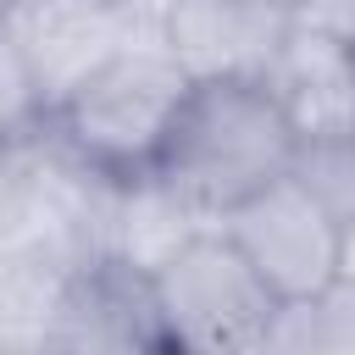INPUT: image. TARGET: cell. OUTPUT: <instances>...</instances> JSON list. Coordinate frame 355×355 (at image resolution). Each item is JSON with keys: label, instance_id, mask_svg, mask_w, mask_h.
I'll use <instances>...</instances> for the list:
<instances>
[{"label": "cell", "instance_id": "cell-1", "mask_svg": "<svg viewBox=\"0 0 355 355\" xmlns=\"http://www.w3.org/2000/svg\"><path fill=\"white\" fill-rule=\"evenodd\" d=\"M294 150L300 133L266 78H189L150 178L200 222H216L227 205L283 178Z\"/></svg>", "mask_w": 355, "mask_h": 355}, {"label": "cell", "instance_id": "cell-2", "mask_svg": "<svg viewBox=\"0 0 355 355\" xmlns=\"http://www.w3.org/2000/svg\"><path fill=\"white\" fill-rule=\"evenodd\" d=\"M183 94H189V72L166 50V39L150 28L128 39L116 55H105L89 78H78L44 111V133L89 178L133 183V178H150Z\"/></svg>", "mask_w": 355, "mask_h": 355}, {"label": "cell", "instance_id": "cell-3", "mask_svg": "<svg viewBox=\"0 0 355 355\" xmlns=\"http://www.w3.org/2000/svg\"><path fill=\"white\" fill-rule=\"evenodd\" d=\"M150 305L161 344L178 349H266L283 316L272 288L216 222H200L155 261Z\"/></svg>", "mask_w": 355, "mask_h": 355}, {"label": "cell", "instance_id": "cell-4", "mask_svg": "<svg viewBox=\"0 0 355 355\" xmlns=\"http://www.w3.org/2000/svg\"><path fill=\"white\" fill-rule=\"evenodd\" d=\"M216 227L239 244V255L255 266V277L272 288L283 311L316 305L344 266V227L327 216V205L294 178H272L266 189L244 194L216 216Z\"/></svg>", "mask_w": 355, "mask_h": 355}, {"label": "cell", "instance_id": "cell-5", "mask_svg": "<svg viewBox=\"0 0 355 355\" xmlns=\"http://www.w3.org/2000/svg\"><path fill=\"white\" fill-rule=\"evenodd\" d=\"M0 17L28 61L44 111L105 55L155 28L139 11V0H0Z\"/></svg>", "mask_w": 355, "mask_h": 355}, {"label": "cell", "instance_id": "cell-6", "mask_svg": "<svg viewBox=\"0 0 355 355\" xmlns=\"http://www.w3.org/2000/svg\"><path fill=\"white\" fill-rule=\"evenodd\" d=\"M288 28L283 0H172L155 22L189 78H261Z\"/></svg>", "mask_w": 355, "mask_h": 355}, {"label": "cell", "instance_id": "cell-7", "mask_svg": "<svg viewBox=\"0 0 355 355\" xmlns=\"http://www.w3.org/2000/svg\"><path fill=\"white\" fill-rule=\"evenodd\" d=\"M300 139L355 128V44L294 17L272 67L261 72Z\"/></svg>", "mask_w": 355, "mask_h": 355}, {"label": "cell", "instance_id": "cell-8", "mask_svg": "<svg viewBox=\"0 0 355 355\" xmlns=\"http://www.w3.org/2000/svg\"><path fill=\"white\" fill-rule=\"evenodd\" d=\"M322 205L327 216L349 233L355 227V128L344 133H316V139H300L294 150V166H288Z\"/></svg>", "mask_w": 355, "mask_h": 355}, {"label": "cell", "instance_id": "cell-9", "mask_svg": "<svg viewBox=\"0 0 355 355\" xmlns=\"http://www.w3.org/2000/svg\"><path fill=\"white\" fill-rule=\"evenodd\" d=\"M44 122V105H39V89L28 78V61L0 17V144L6 139H28L33 128Z\"/></svg>", "mask_w": 355, "mask_h": 355}, {"label": "cell", "instance_id": "cell-10", "mask_svg": "<svg viewBox=\"0 0 355 355\" xmlns=\"http://www.w3.org/2000/svg\"><path fill=\"white\" fill-rule=\"evenodd\" d=\"M294 17L311 22V28H327V33H338V39L355 44V0H300Z\"/></svg>", "mask_w": 355, "mask_h": 355}, {"label": "cell", "instance_id": "cell-11", "mask_svg": "<svg viewBox=\"0 0 355 355\" xmlns=\"http://www.w3.org/2000/svg\"><path fill=\"white\" fill-rule=\"evenodd\" d=\"M338 277H344V283H355V227L344 233V266H338Z\"/></svg>", "mask_w": 355, "mask_h": 355}, {"label": "cell", "instance_id": "cell-12", "mask_svg": "<svg viewBox=\"0 0 355 355\" xmlns=\"http://www.w3.org/2000/svg\"><path fill=\"white\" fill-rule=\"evenodd\" d=\"M283 6H300V0H283Z\"/></svg>", "mask_w": 355, "mask_h": 355}]
</instances>
